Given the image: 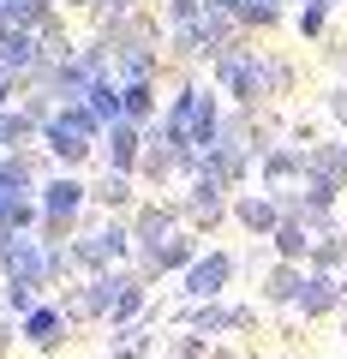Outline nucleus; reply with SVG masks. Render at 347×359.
Returning <instances> with one entry per match:
<instances>
[{
	"label": "nucleus",
	"instance_id": "obj_1",
	"mask_svg": "<svg viewBox=\"0 0 347 359\" xmlns=\"http://www.w3.org/2000/svg\"><path fill=\"white\" fill-rule=\"evenodd\" d=\"M96 132H108V126L84 102H72V108H54V120L42 126V138H48V150L60 156V162H84L90 144H96Z\"/></svg>",
	"mask_w": 347,
	"mask_h": 359
},
{
	"label": "nucleus",
	"instance_id": "obj_2",
	"mask_svg": "<svg viewBox=\"0 0 347 359\" xmlns=\"http://www.w3.org/2000/svg\"><path fill=\"white\" fill-rule=\"evenodd\" d=\"M233 276H240V257L216 245V252H204V257L180 276V299H186V306H216V299L228 294Z\"/></svg>",
	"mask_w": 347,
	"mask_h": 359
},
{
	"label": "nucleus",
	"instance_id": "obj_3",
	"mask_svg": "<svg viewBox=\"0 0 347 359\" xmlns=\"http://www.w3.org/2000/svg\"><path fill=\"white\" fill-rule=\"evenodd\" d=\"M84 198H90V186L72 174L48 180L42 186V222H48V245H66V233L78 228V210H84Z\"/></svg>",
	"mask_w": 347,
	"mask_h": 359
},
{
	"label": "nucleus",
	"instance_id": "obj_4",
	"mask_svg": "<svg viewBox=\"0 0 347 359\" xmlns=\"http://www.w3.org/2000/svg\"><path fill=\"white\" fill-rule=\"evenodd\" d=\"M341 306H347V282H341V276H306L294 311L306 323H329V318H341Z\"/></svg>",
	"mask_w": 347,
	"mask_h": 359
},
{
	"label": "nucleus",
	"instance_id": "obj_5",
	"mask_svg": "<svg viewBox=\"0 0 347 359\" xmlns=\"http://www.w3.org/2000/svg\"><path fill=\"white\" fill-rule=\"evenodd\" d=\"M0 269H6L13 282L42 287V282H48V240H25V233H13L6 252H0Z\"/></svg>",
	"mask_w": 347,
	"mask_h": 359
},
{
	"label": "nucleus",
	"instance_id": "obj_6",
	"mask_svg": "<svg viewBox=\"0 0 347 359\" xmlns=\"http://www.w3.org/2000/svg\"><path fill=\"white\" fill-rule=\"evenodd\" d=\"M180 222H186V216H180V204H144L138 216H132V245L150 257L156 245H168L174 233H180Z\"/></svg>",
	"mask_w": 347,
	"mask_h": 359
},
{
	"label": "nucleus",
	"instance_id": "obj_7",
	"mask_svg": "<svg viewBox=\"0 0 347 359\" xmlns=\"http://www.w3.org/2000/svg\"><path fill=\"white\" fill-rule=\"evenodd\" d=\"M257 174H264V186H270V192L306 186V150H299V144H270V150H264V162H257Z\"/></svg>",
	"mask_w": 347,
	"mask_h": 359
},
{
	"label": "nucleus",
	"instance_id": "obj_8",
	"mask_svg": "<svg viewBox=\"0 0 347 359\" xmlns=\"http://www.w3.org/2000/svg\"><path fill=\"white\" fill-rule=\"evenodd\" d=\"M233 222H240L245 233H257V240H270V233L282 228V210H275L270 192H240L233 198Z\"/></svg>",
	"mask_w": 347,
	"mask_h": 359
},
{
	"label": "nucleus",
	"instance_id": "obj_9",
	"mask_svg": "<svg viewBox=\"0 0 347 359\" xmlns=\"http://www.w3.org/2000/svg\"><path fill=\"white\" fill-rule=\"evenodd\" d=\"M144 132L150 126H132V120H114V126H108V168H114V174H138Z\"/></svg>",
	"mask_w": 347,
	"mask_h": 359
},
{
	"label": "nucleus",
	"instance_id": "obj_10",
	"mask_svg": "<svg viewBox=\"0 0 347 359\" xmlns=\"http://www.w3.org/2000/svg\"><path fill=\"white\" fill-rule=\"evenodd\" d=\"M306 276H311V269H299V264H270V269H264V287H257V294H264V306H275V311L287 306V311H294Z\"/></svg>",
	"mask_w": 347,
	"mask_h": 359
},
{
	"label": "nucleus",
	"instance_id": "obj_11",
	"mask_svg": "<svg viewBox=\"0 0 347 359\" xmlns=\"http://www.w3.org/2000/svg\"><path fill=\"white\" fill-rule=\"evenodd\" d=\"M25 66H42L36 30H25V25H0V72H25Z\"/></svg>",
	"mask_w": 347,
	"mask_h": 359
},
{
	"label": "nucleus",
	"instance_id": "obj_12",
	"mask_svg": "<svg viewBox=\"0 0 347 359\" xmlns=\"http://www.w3.org/2000/svg\"><path fill=\"white\" fill-rule=\"evenodd\" d=\"M341 264H347V228L335 222V228H318L311 233V276H341Z\"/></svg>",
	"mask_w": 347,
	"mask_h": 359
},
{
	"label": "nucleus",
	"instance_id": "obj_13",
	"mask_svg": "<svg viewBox=\"0 0 347 359\" xmlns=\"http://www.w3.org/2000/svg\"><path fill=\"white\" fill-rule=\"evenodd\" d=\"M270 252H275V264H299L306 269L311 264V228L306 222H282V228L270 233Z\"/></svg>",
	"mask_w": 347,
	"mask_h": 359
},
{
	"label": "nucleus",
	"instance_id": "obj_14",
	"mask_svg": "<svg viewBox=\"0 0 347 359\" xmlns=\"http://www.w3.org/2000/svg\"><path fill=\"white\" fill-rule=\"evenodd\" d=\"M25 341H30V347H42V353H54V347L66 341V311L36 306V311L25 318Z\"/></svg>",
	"mask_w": 347,
	"mask_h": 359
},
{
	"label": "nucleus",
	"instance_id": "obj_15",
	"mask_svg": "<svg viewBox=\"0 0 347 359\" xmlns=\"http://www.w3.org/2000/svg\"><path fill=\"white\" fill-rule=\"evenodd\" d=\"M120 114L132 126H156V84H126L120 90Z\"/></svg>",
	"mask_w": 347,
	"mask_h": 359
},
{
	"label": "nucleus",
	"instance_id": "obj_16",
	"mask_svg": "<svg viewBox=\"0 0 347 359\" xmlns=\"http://www.w3.org/2000/svg\"><path fill=\"white\" fill-rule=\"evenodd\" d=\"M329 13L335 6H323V0H299V18H294L299 36L306 42H329Z\"/></svg>",
	"mask_w": 347,
	"mask_h": 359
},
{
	"label": "nucleus",
	"instance_id": "obj_17",
	"mask_svg": "<svg viewBox=\"0 0 347 359\" xmlns=\"http://www.w3.org/2000/svg\"><path fill=\"white\" fill-rule=\"evenodd\" d=\"M96 198H102L108 210H126V204H132V174H114V168H108L102 186H96Z\"/></svg>",
	"mask_w": 347,
	"mask_h": 359
},
{
	"label": "nucleus",
	"instance_id": "obj_18",
	"mask_svg": "<svg viewBox=\"0 0 347 359\" xmlns=\"http://www.w3.org/2000/svg\"><path fill=\"white\" fill-rule=\"evenodd\" d=\"M323 114H329L335 126H341V138H347V78H341V84H329V90H323Z\"/></svg>",
	"mask_w": 347,
	"mask_h": 359
},
{
	"label": "nucleus",
	"instance_id": "obj_19",
	"mask_svg": "<svg viewBox=\"0 0 347 359\" xmlns=\"http://www.w3.org/2000/svg\"><path fill=\"white\" fill-rule=\"evenodd\" d=\"M6 306H13V311H25V318H30V311H36V287H30V282H13Z\"/></svg>",
	"mask_w": 347,
	"mask_h": 359
},
{
	"label": "nucleus",
	"instance_id": "obj_20",
	"mask_svg": "<svg viewBox=\"0 0 347 359\" xmlns=\"http://www.w3.org/2000/svg\"><path fill=\"white\" fill-rule=\"evenodd\" d=\"M6 96H13V72H0V108H6Z\"/></svg>",
	"mask_w": 347,
	"mask_h": 359
},
{
	"label": "nucleus",
	"instance_id": "obj_21",
	"mask_svg": "<svg viewBox=\"0 0 347 359\" xmlns=\"http://www.w3.org/2000/svg\"><path fill=\"white\" fill-rule=\"evenodd\" d=\"M210 359H233V353H228V347H210Z\"/></svg>",
	"mask_w": 347,
	"mask_h": 359
},
{
	"label": "nucleus",
	"instance_id": "obj_22",
	"mask_svg": "<svg viewBox=\"0 0 347 359\" xmlns=\"http://www.w3.org/2000/svg\"><path fill=\"white\" fill-rule=\"evenodd\" d=\"M341 341H347V306H341Z\"/></svg>",
	"mask_w": 347,
	"mask_h": 359
},
{
	"label": "nucleus",
	"instance_id": "obj_23",
	"mask_svg": "<svg viewBox=\"0 0 347 359\" xmlns=\"http://www.w3.org/2000/svg\"><path fill=\"white\" fill-rule=\"evenodd\" d=\"M323 6H341V0H323Z\"/></svg>",
	"mask_w": 347,
	"mask_h": 359
},
{
	"label": "nucleus",
	"instance_id": "obj_24",
	"mask_svg": "<svg viewBox=\"0 0 347 359\" xmlns=\"http://www.w3.org/2000/svg\"><path fill=\"white\" fill-rule=\"evenodd\" d=\"M341 144H347V138H341Z\"/></svg>",
	"mask_w": 347,
	"mask_h": 359
},
{
	"label": "nucleus",
	"instance_id": "obj_25",
	"mask_svg": "<svg viewBox=\"0 0 347 359\" xmlns=\"http://www.w3.org/2000/svg\"><path fill=\"white\" fill-rule=\"evenodd\" d=\"M252 359H257V353H252Z\"/></svg>",
	"mask_w": 347,
	"mask_h": 359
}]
</instances>
